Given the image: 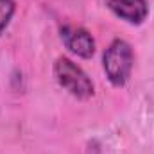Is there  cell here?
<instances>
[{"mask_svg":"<svg viewBox=\"0 0 154 154\" xmlns=\"http://www.w3.org/2000/svg\"><path fill=\"white\" fill-rule=\"evenodd\" d=\"M14 11H16V4L13 0H0V34L9 25Z\"/></svg>","mask_w":154,"mask_h":154,"instance_id":"obj_5","label":"cell"},{"mask_svg":"<svg viewBox=\"0 0 154 154\" xmlns=\"http://www.w3.org/2000/svg\"><path fill=\"white\" fill-rule=\"evenodd\" d=\"M54 75H56V81L59 82V86L65 88L72 97H75L79 100H86V99L93 97V93H95L91 79L84 74V70L81 66H77L68 57L56 59Z\"/></svg>","mask_w":154,"mask_h":154,"instance_id":"obj_2","label":"cell"},{"mask_svg":"<svg viewBox=\"0 0 154 154\" xmlns=\"http://www.w3.org/2000/svg\"><path fill=\"white\" fill-rule=\"evenodd\" d=\"M108 9L131 25H142L149 16L147 0H104Z\"/></svg>","mask_w":154,"mask_h":154,"instance_id":"obj_4","label":"cell"},{"mask_svg":"<svg viewBox=\"0 0 154 154\" xmlns=\"http://www.w3.org/2000/svg\"><path fill=\"white\" fill-rule=\"evenodd\" d=\"M133 65H134V54L131 45L124 39L111 41L102 57V66L108 81L116 88L125 86L133 72Z\"/></svg>","mask_w":154,"mask_h":154,"instance_id":"obj_1","label":"cell"},{"mask_svg":"<svg viewBox=\"0 0 154 154\" xmlns=\"http://www.w3.org/2000/svg\"><path fill=\"white\" fill-rule=\"evenodd\" d=\"M61 39L72 54L82 59H90L95 54V39L82 27H74V25L61 27Z\"/></svg>","mask_w":154,"mask_h":154,"instance_id":"obj_3","label":"cell"}]
</instances>
